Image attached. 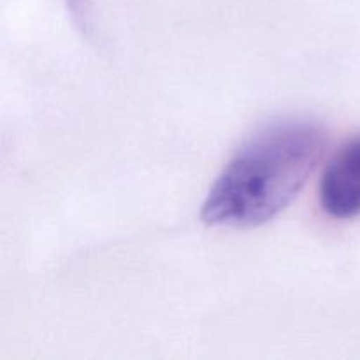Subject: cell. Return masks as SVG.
Returning a JSON list of instances; mask_svg holds the SVG:
<instances>
[{"mask_svg": "<svg viewBox=\"0 0 360 360\" xmlns=\"http://www.w3.org/2000/svg\"><path fill=\"white\" fill-rule=\"evenodd\" d=\"M327 146V132L309 120L271 123L250 137L211 186L202 221L248 229L273 220L301 193Z\"/></svg>", "mask_w": 360, "mask_h": 360, "instance_id": "6da1fadb", "label": "cell"}, {"mask_svg": "<svg viewBox=\"0 0 360 360\" xmlns=\"http://www.w3.org/2000/svg\"><path fill=\"white\" fill-rule=\"evenodd\" d=\"M320 206L336 220L360 217V136L347 141L320 179Z\"/></svg>", "mask_w": 360, "mask_h": 360, "instance_id": "7a4b0ae2", "label": "cell"}]
</instances>
